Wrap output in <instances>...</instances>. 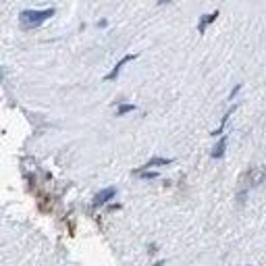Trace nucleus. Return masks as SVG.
<instances>
[{
	"label": "nucleus",
	"instance_id": "nucleus-1",
	"mask_svg": "<svg viewBox=\"0 0 266 266\" xmlns=\"http://www.w3.org/2000/svg\"><path fill=\"white\" fill-rule=\"evenodd\" d=\"M52 15H54V8H44V10H33V8H29V10H23V13L19 15V21H21L23 27L31 29V27L42 25V23L48 19V17H52Z\"/></svg>",
	"mask_w": 266,
	"mask_h": 266
},
{
	"label": "nucleus",
	"instance_id": "nucleus-2",
	"mask_svg": "<svg viewBox=\"0 0 266 266\" xmlns=\"http://www.w3.org/2000/svg\"><path fill=\"white\" fill-rule=\"evenodd\" d=\"M133 59H135V54H127V56H123V59L117 63V67H114L112 71H110L106 77H104V79H106V82H110V79H117V75L121 73V69H123L127 63H129V61H133Z\"/></svg>",
	"mask_w": 266,
	"mask_h": 266
},
{
	"label": "nucleus",
	"instance_id": "nucleus-3",
	"mask_svg": "<svg viewBox=\"0 0 266 266\" xmlns=\"http://www.w3.org/2000/svg\"><path fill=\"white\" fill-rule=\"evenodd\" d=\"M114 193H117V189H114V187H106V189H102L100 193H96V198H94V206H102V204H106L110 198H114Z\"/></svg>",
	"mask_w": 266,
	"mask_h": 266
},
{
	"label": "nucleus",
	"instance_id": "nucleus-4",
	"mask_svg": "<svg viewBox=\"0 0 266 266\" xmlns=\"http://www.w3.org/2000/svg\"><path fill=\"white\" fill-rule=\"evenodd\" d=\"M171 163H173L171 158H160V156H156V158H152V160H148V163H146L142 169L146 171V169H150V167H163V165H171Z\"/></svg>",
	"mask_w": 266,
	"mask_h": 266
},
{
	"label": "nucleus",
	"instance_id": "nucleus-5",
	"mask_svg": "<svg viewBox=\"0 0 266 266\" xmlns=\"http://www.w3.org/2000/svg\"><path fill=\"white\" fill-rule=\"evenodd\" d=\"M225 146H227V137H223V140L216 144L214 152H212V158H221V156H223V152H225Z\"/></svg>",
	"mask_w": 266,
	"mask_h": 266
},
{
	"label": "nucleus",
	"instance_id": "nucleus-6",
	"mask_svg": "<svg viewBox=\"0 0 266 266\" xmlns=\"http://www.w3.org/2000/svg\"><path fill=\"white\" fill-rule=\"evenodd\" d=\"M216 15H218V13H212V15H204V19H202V23H200V31H204L208 23H212V21L216 19Z\"/></svg>",
	"mask_w": 266,
	"mask_h": 266
},
{
	"label": "nucleus",
	"instance_id": "nucleus-7",
	"mask_svg": "<svg viewBox=\"0 0 266 266\" xmlns=\"http://www.w3.org/2000/svg\"><path fill=\"white\" fill-rule=\"evenodd\" d=\"M131 110H135L133 104H121L117 112H119V114H125V112H131Z\"/></svg>",
	"mask_w": 266,
	"mask_h": 266
},
{
	"label": "nucleus",
	"instance_id": "nucleus-8",
	"mask_svg": "<svg viewBox=\"0 0 266 266\" xmlns=\"http://www.w3.org/2000/svg\"><path fill=\"white\" fill-rule=\"evenodd\" d=\"M142 175H144L146 179H154V177H158V173H142Z\"/></svg>",
	"mask_w": 266,
	"mask_h": 266
}]
</instances>
